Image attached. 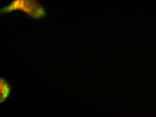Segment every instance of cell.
<instances>
[{"instance_id": "obj_1", "label": "cell", "mask_w": 156, "mask_h": 117, "mask_svg": "<svg viewBox=\"0 0 156 117\" xmlns=\"http://www.w3.org/2000/svg\"><path fill=\"white\" fill-rule=\"evenodd\" d=\"M17 9L23 10L33 18H41L44 14V10L42 6L37 3L31 1H16L4 10L5 11H9Z\"/></svg>"}, {"instance_id": "obj_2", "label": "cell", "mask_w": 156, "mask_h": 117, "mask_svg": "<svg viewBox=\"0 0 156 117\" xmlns=\"http://www.w3.org/2000/svg\"><path fill=\"white\" fill-rule=\"evenodd\" d=\"M1 102L5 100L10 92V88L7 82L3 79H1Z\"/></svg>"}]
</instances>
